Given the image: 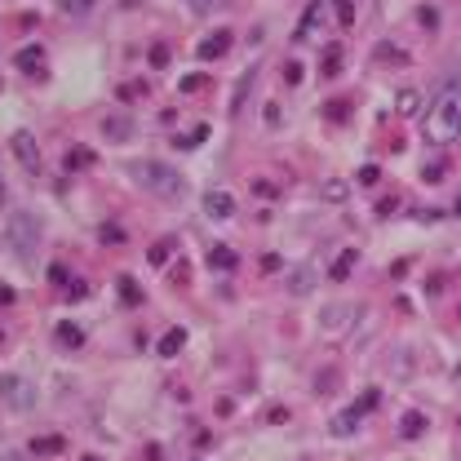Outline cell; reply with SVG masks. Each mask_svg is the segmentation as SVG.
Wrapping results in <instances>:
<instances>
[{
	"instance_id": "cell-18",
	"label": "cell",
	"mask_w": 461,
	"mask_h": 461,
	"mask_svg": "<svg viewBox=\"0 0 461 461\" xmlns=\"http://www.w3.org/2000/svg\"><path fill=\"white\" fill-rule=\"evenodd\" d=\"M204 138H209V125H196L191 133H178V138H173V147H178V151H196Z\"/></svg>"
},
{
	"instance_id": "cell-28",
	"label": "cell",
	"mask_w": 461,
	"mask_h": 461,
	"mask_svg": "<svg viewBox=\"0 0 461 461\" xmlns=\"http://www.w3.org/2000/svg\"><path fill=\"white\" fill-rule=\"evenodd\" d=\"M355 178H359V187H377V182H382V169H377V164H364Z\"/></svg>"
},
{
	"instance_id": "cell-10",
	"label": "cell",
	"mask_w": 461,
	"mask_h": 461,
	"mask_svg": "<svg viewBox=\"0 0 461 461\" xmlns=\"http://www.w3.org/2000/svg\"><path fill=\"white\" fill-rule=\"evenodd\" d=\"M14 67L27 71V76H45V49H40V45H27V49H18V54H14Z\"/></svg>"
},
{
	"instance_id": "cell-4",
	"label": "cell",
	"mask_w": 461,
	"mask_h": 461,
	"mask_svg": "<svg viewBox=\"0 0 461 461\" xmlns=\"http://www.w3.org/2000/svg\"><path fill=\"white\" fill-rule=\"evenodd\" d=\"M9 147H14V160L22 164V173H27V178H40L45 160H40V142H36L31 129H18L14 138H9Z\"/></svg>"
},
{
	"instance_id": "cell-15",
	"label": "cell",
	"mask_w": 461,
	"mask_h": 461,
	"mask_svg": "<svg viewBox=\"0 0 461 461\" xmlns=\"http://www.w3.org/2000/svg\"><path fill=\"white\" fill-rule=\"evenodd\" d=\"M31 453H36V457H58V453H63V435H36V439H31Z\"/></svg>"
},
{
	"instance_id": "cell-26",
	"label": "cell",
	"mask_w": 461,
	"mask_h": 461,
	"mask_svg": "<svg viewBox=\"0 0 461 461\" xmlns=\"http://www.w3.org/2000/svg\"><path fill=\"white\" fill-rule=\"evenodd\" d=\"M84 164H93V151L71 147V151H67V169H84Z\"/></svg>"
},
{
	"instance_id": "cell-21",
	"label": "cell",
	"mask_w": 461,
	"mask_h": 461,
	"mask_svg": "<svg viewBox=\"0 0 461 461\" xmlns=\"http://www.w3.org/2000/svg\"><path fill=\"white\" fill-rule=\"evenodd\" d=\"M253 71L258 67H249L244 76H240V84H235V93H230V111H240V107H244V98H249V89H253Z\"/></svg>"
},
{
	"instance_id": "cell-11",
	"label": "cell",
	"mask_w": 461,
	"mask_h": 461,
	"mask_svg": "<svg viewBox=\"0 0 461 461\" xmlns=\"http://www.w3.org/2000/svg\"><path fill=\"white\" fill-rule=\"evenodd\" d=\"M182 346H187V329H178V324H173V329L160 333V342H155V355H160V359H173Z\"/></svg>"
},
{
	"instance_id": "cell-2",
	"label": "cell",
	"mask_w": 461,
	"mask_h": 461,
	"mask_svg": "<svg viewBox=\"0 0 461 461\" xmlns=\"http://www.w3.org/2000/svg\"><path fill=\"white\" fill-rule=\"evenodd\" d=\"M129 173L142 182L147 191H155V196H182V173L169 164H155V160H133Z\"/></svg>"
},
{
	"instance_id": "cell-3",
	"label": "cell",
	"mask_w": 461,
	"mask_h": 461,
	"mask_svg": "<svg viewBox=\"0 0 461 461\" xmlns=\"http://www.w3.org/2000/svg\"><path fill=\"white\" fill-rule=\"evenodd\" d=\"M9 249H14L22 262H31L36 249H40V217L27 213V209L9 217Z\"/></svg>"
},
{
	"instance_id": "cell-30",
	"label": "cell",
	"mask_w": 461,
	"mask_h": 461,
	"mask_svg": "<svg viewBox=\"0 0 461 461\" xmlns=\"http://www.w3.org/2000/svg\"><path fill=\"white\" fill-rule=\"evenodd\" d=\"M337 18H342V27H350V22H355V0H337Z\"/></svg>"
},
{
	"instance_id": "cell-46",
	"label": "cell",
	"mask_w": 461,
	"mask_h": 461,
	"mask_svg": "<svg viewBox=\"0 0 461 461\" xmlns=\"http://www.w3.org/2000/svg\"><path fill=\"white\" fill-rule=\"evenodd\" d=\"M84 461H98V457H84Z\"/></svg>"
},
{
	"instance_id": "cell-38",
	"label": "cell",
	"mask_w": 461,
	"mask_h": 461,
	"mask_svg": "<svg viewBox=\"0 0 461 461\" xmlns=\"http://www.w3.org/2000/svg\"><path fill=\"white\" fill-rule=\"evenodd\" d=\"M187 5L196 9V14H209V9H217V5H222V0H187Z\"/></svg>"
},
{
	"instance_id": "cell-8",
	"label": "cell",
	"mask_w": 461,
	"mask_h": 461,
	"mask_svg": "<svg viewBox=\"0 0 461 461\" xmlns=\"http://www.w3.org/2000/svg\"><path fill=\"white\" fill-rule=\"evenodd\" d=\"M324 18H329V0H311L306 14L297 18V40H311V36L324 27Z\"/></svg>"
},
{
	"instance_id": "cell-25",
	"label": "cell",
	"mask_w": 461,
	"mask_h": 461,
	"mask_svg": "<svg viewBox=\"0 0 461 461\" xmlns=\"http://www.w3.org/2000/svg\"><path fill=\"white\" fill-rule=\"evenodd\" d=\"M320 196H324V200H333V204H342V200L350 196V187H346V182H324Z\"/></svg>"
},
{
	"instance_id": "cell-37",
	"label": "cell",
	"mask_w": 461,
	"mask_h": 461,
	"mask_svg": "<svg viewBox=\"0 0 461 461\" xmlns=\"http://www.w3.org/2000/svg\"><path fill=\"white\" fill-rule=\"evenodd\" d=\"M49 284H71V280H67V266H58V262L49 266Z\"/></svg>"
},
{
	"instance_id": "cell-12",
	"label": "cell",
	"mask_w": 461,
	"mask_h": 461,
	"mask_svg": "<svg viewBox=\"0 0 461 461\" xmlns=\"http://www.w3.org/2000/svg\"><path fill=\"white\" fill-rule=\"evenodd\" d=\"M235 249H230V244H213L209 249V266H213V271H235Z\"/></svg>"
},
{
	"instance_id": "cell-44",
	"label": "cell",
	"mask_w": 461,
	"mask_h": 461,
	"mask_svg": "<svg viewBox=\"0 0 461 461\" xmlns=\"http://www.w3.org/2000/svg\"><path fill=\"white\" fill-rule=\"evenodd\" d=\"M453 213H457V217H461V196H457V204H453Z\"/></svg>"
},
{
	"instance_id": "cell-32",
	"label": "cell",
	"mask_w": 461,
	"mask_h": 461,
	"mask_svg": "<svg viewBox=\"0 0 461 461\" xmlns=\"http://www.w3.org/2000/svg\"><path fill=\"white\" fill-rule=\"evenodd\" d=\"M444 173H448V164H426V169H421L426 182H444Z\"/></svg>"
},
{
	"instance_id": "cell-5",
	"label": "cell",
	"mask_w": 461,
	"mask_h": 461,
	"mask_svg": "<svg viewBox=\"0 0 461 461\" xmlns=\"http://www.w3.org/2000/svg\"><path fill=\"white\" fill-rule=\"evenodd\" d=\"M350 320H355V306H350V302H333V306H324V315H320V333L342 337L350 329Z\"/></svg>"
},
{
	"instance_id": "cell-43",
	"label": "cell",
	"mask_w": 461,
	"mask_h": 461,
	"mask_svg": "<svg viewBox=\"0 0 461 461\" xmlns=\"http://www.w3.org/2000/svg\"><path fill=\"white\" fill-rule=\"evenodd\" d=\"M5 200H9V196H5V178H0V209H5Z\"/></svg>"
},
{
	"instance_id": "cell-1",
	"label": "cell",
	"mask_w": 461,
	"mask_h": 461,
	"mask_svg": "<svg viewBox=\"0 0 461 461\" xmlns=\"http://www.w3.org/2000/svg\"><path fill=\"white\" fill-rule=\"evenodd\" d=\"M421 133H426V142H453L461 133V76L435 93V102L421 116Z\"/></svg>"
},
{
	"instance_id": "cell-17",
	"label": "cell",
	"mask_w": 461,
	"mask_h": 461,
	"mask_svg": "<svg viewBox=\"0 0 461 461\" xmlns=\"http://www.w3.org/2000/svg\"><path fill=\"white\" fill-rule=\"evenodd\" d=\"M173 240H155V244H151V253H147V262L155 266V271H160V266H169V262H173Z\"/></svg>"
},
{
	"instance_id": "cell-45",
	"label": "cell",
	"mask_w": 461,
	"mask_h": 461,
	"mask_svg": "<svg viewBox=\"0 0 461 461\" xmlns=\"http://www.w3.org/2000/svg\"><path fill=\"white\" fill-rule=\"evenodd\" d=\"M0 342H5V329H0Z\"/></svg>"
},
{
	"instance_id": "cell-23",
	"label": "cell",
	"mask_w": 461,
	"mask_h": 461,
	"mask_svg": "<svg viewBox=\"0 0 461 461\" xmlns=\"http://www.w3.org/2000/svg\"><path fill=\"white\" fill-rule=\"evenodd\" d=\"M377 404H382V391H364L355 404H350V412H355V417H364V412H373Z\"/></svg>"
},
{
	"instance_id": "cell-33",
	"label": "cell",
	"mask_w": 461,
	"mask_h": 461,
	"mask_svg": "<svg viewBox=\"0 0 461 461\" xmlns=\"http://www.w3.org/2000/svg\"><path fill=\"white\" fill-rule=\"evenodd\" d=\"M417 18H421V27H439V14H435L430 5H421V9H417Z\"/></svg>"
},
{
	"instance_id": "cell-7",
	"label": "cell",
	"mask_w": 461,
	"mask_h": 461,
	"mask_svg": "<svg viewBox=\"0 0 461 461\" xmlns=\"http://www.w3.org/2000/svg\"><path fill=\"white\" fill-rule=\"evenodd\" d=\"M204 213H209L213 222H226V217H235V196H230L226 187L204 191Z\"/></svg>"
},
{
	"instance_id": "cell-29",
	"label": "cell",
	"mask_w": 461,
	"mask_h": 461,
	"mask_svg": "<svg viewBox=\"0 0 461 461\" xmlns=\"http://www.w3.org/2000/svg\"><path fill=\"white\" fill-rule=\"evenodd\" d=\"M89 297V280H71L67 284V302H84Z\"/></svg>"
},
{
	"instance_id": "cell-9",
	"label": "cell",
	"mask_w": 461,
	"mask_h": 461,
	"mask_svg": "<svg viewBox=\"0 0 461 461\" xmlns=\"http://www.w3.org/2000/svg\"><path fill=\"white\" fill-rule=\"evenodd\" d=\"M226 49H230V31H209L196 45V58H200V63H213V58H222Z\"/></svg>"
},
{
	"instance_id": "cell-19",
	"label": "cell",
	"mask_w": 461,
	"mask_h": 461,
	"mask_svg": "<svg viewBox=\"0 0 461 461\" xmlns=\"http://www.w3.org/2000/svg\"><path fill=\"white\" fill-rule=\"evenodd\" d=\"M395 107H399V116H421V93L417 89H399Z\"/></svg>"
},
{
	"instance_id": "cell-13",
	"label": "cell",
	"mask_w": 461,
	"mask_h": 461,
	"mask_svg": "<svg viewBox=\"0 0 461 461\" xmlns=\"http://www.w3.org/2000/svg\"><path fill=\"white\" fill-rule=\"evenodd\" d=\"M355 262H359V253H355V249H346V253H342V258H337V262L329 266V280H333V284H342V280H346V275H350V271H355Z\"/></svg>"
},
{
	"instance_id": "cell-22",
	"label": "cell",
	"mask_w": 461,
	"mask_h": 461,
	"mask_svg": "<svg viewBox=\"0 0 461 461\" xmlns=\"http://www.w3.org/2000/svg\"><path fill=\"white\" fill-rule=\"evenodd\" d=\"M107 138H116V142L133 138V120H120V116H111V120H107Z\"/></svg>"
},
{
	"instance_id": "cell-24",
	"label": "cell",
	"mask_w": 461,
	"mask_h": 461,
	"mask_svg": "<svg viewBox=\"0 0 461 461\" xmlns=\"http://www.w3.org/2000/svg\"><path fill=\"white\" fill-rule=\"evenodd\" d=\"M58 9H63L67 18H84L93 9V0H58Z\"/></svg>"
},
{
	"instance_id": "cell-16",
	"label": "cell",
	"mask_w": 461,
	"mask_h": 461,
	"mask_svg": "<svg viewBox=\"0 0 461 461\" xmlns=\"http://www.w3.org/2000/svg\"><path fill=\"white\" fill-rule=\"evenodd\" d=\"M120 302H125V306H142V302H147V293H142L138 288V280H129V275H120Z\"/></svg>"
},
{
	"instance_id": "cell-20",
	"label": "cell",
	"mask_w": 461,
	"mask_h": 461,
	"mask_svg": "<svg viewBox=\"0 0 461 461\" xmlns=\"http://www.w3.org/2000/svg\"><path fill=\"white\" fill-rule=\"evenodd\" d=\"M58 342H63V346H71V350H76V346H84V333H80V324L63 320V324H58Z\"/></svg>"
},
{
	"instance_id": "cell-41",
	"label": "cell",
	"mask_w": 461,
	"mask_h": 461,
	"mask_svg": "<svg viewBox=\"0 0 461 461\" xmlns=\"http://www.w3.org/2000/svg\"><path fill=\"white\" fill-rule=\"evenodd\" d=\"M329 120H346V102H329Z\"/></svg>"
},
{
	"instance_id": "cell-42",
	"label": "cell",
	"mask_w": 461,
	"mask_h": 461,
	"mask_svg": "<svg viewBox=\"0 0 461 461\" xmlns=\"http://www.w3.org/2000/svg\"><path fill=\"white\" fill-rule=\"evenodd\" d=\"M14 302V288H0V306H9Z\"/></svg>"
},
{
	"instance_id": "cell-40",
	"label": "cell",
	"mask_w": 461,
	"mask_h": 461,
	"mask_svg": "<svg viewBox=\"0 0 461 461\" xmlns=\"http://www.w3.org/2000/svg\"><path fill=\"white\" fill-rule=\"evenodd\" d=\"M302 80V67L297 63H284V84H297Z\"/></svg>"
},
{
	"instance_id": "cell-34",
	"label": "cell",
	"mask_w": 461,
	"mask_h": 461,
	"mask_svg": "<svg viewBox=\"0 0 461 461\" xmlns=\"http://www.w3.org/2000/svg\"><path fill=\"white\" fill-rule=\"evenodd\" d=\"M178 89H182V93H196V89H204V76H182Z\"/></svg>"
},
{
	"instance_id": "cell-36",
	"label": "cell",
	"mask_w": 461,
	"mask_h": 461,
	"mask_svg": "<svg viewBox=\"0 0 461 461\" xmlns=\"http://www.w3.org/2000/svg\"><path fill=\"white\" fill-rule=\"evenodd\" d=\"M142 98V84H120V102H133Z\"/></svg>"
},
{
	"instance_id": "cell-39",
	"label": "cell",
	"mask_w": 461,
	"mask_h": 461,
	"mask_svg": "<svg viewBox=\"0 0 461 461\" xmlns=\"http://www.w3.org/2000/svg\"><path fill=\"white\" fill-rule=\"evenodd\" d=\"M253 191H258L262 200H275V187H271V182H258V178H253Z\"/></svg>"
},
{
	"instance_id": "cell-6",
	"label": "cell",
	"mask_w": 461,
	"mask_h": 461,
	"mask_svg": "<svg viewBox=\"0 0 461 461\" xmlns=\"http://www.w3.org/2000/svg\"><path fill=\"white\" fill-rule=\"evenodd\" d=\"M0 404L14 408V412H27V408L36 404L31 382H22V377H5V382H0Z\"/></svg>"
},
{
	"instance_id": "cell-31",
	"label": "cell",
	"mask_w": 461,
	"mask_h": 461,
	"mask_svg": "<svg viewBox=\"0 0 461 461\" xmlns=\"http://www.w3.org/2000/svg\"><path fill=\"white\" fill-rule=\"evenodd\" d=\"M337 67H342V49H329L324 54V76H333Z\"/></svg>"
},
{
	"instance_id": "cell-35",
	"label": "cell",
	"mask_w": 461,
	"mask_h": 461,
	"mask_svg": "<svg viewBox=\"0 0 461 461\" xmlns=\"http://www.w3.org/2000/svg\"><path fill=\"white\" fill-rule=\"evenodd\" d=\"M151 67H155V71L169 67V49H164V45H155V49H151Z\"/></svg>"
},
{
	"instance_id": "cell-14",
	"label": "cell",
	"mask_w": 461,
	"mask_h": 461,
	"mask_svg": "<svg viewBox=\"0 0 461 461\" xmlns=\"http://www.w3.org/2000/svg\"><path fill=\"white\" fill-rule=\"evenodd\" d=\"M399 435H404V439H421V435H426V417H421V412H404V417H399Z\"/></svg>"
},
{
	"instance_id": "cell-27",
	"label": "cell",
	"mask_w": 461,
	"mask_h": 461,
	"mask_svg": "<svg viewBox=\"0 0 461 461\" xmlns=\"http://www.w3.org/2000/svg\"><path fill=\"white\" fill-rule=\"evenodd\" d=\"M98 235H102V244H125V226H116V222H107Z\"/></svg>"
}]
</instances>
